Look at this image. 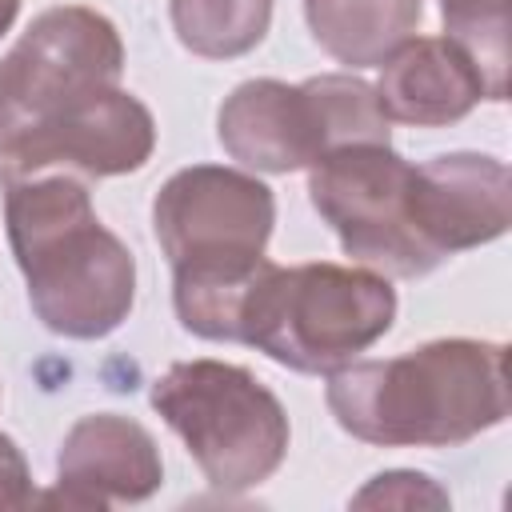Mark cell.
Returning <instances> with one entry per match:
<instances>
[{
	"mask_svg": "<svg viewBox=\"0 0 512 512\" xmlns=\"http://www.w3.org/2000/svg\"><path fill=\"white\" fill-rule=\"evenodd\" d=\"M336 424L376 448H448L508 420V348L496 340H428L388 360L328 372Z\"/></svg>",
	"mask_w": 512,
	"mask_h": 512,
	"instance_id": "cell-1",
	"label": "cell"
},
{
	"mask_svg": "<svg viewBox=\"0 0 512 512\" xmlns=\"http://www.w3.org/2000/svg\"><path fill=\"white\" fill-rule=\"evenodd\" d=\"M12 256L36 320L68 340L116 332L136 300V256L92 208L72 172L0 176Z\"/></svg>",
	"mask_w": 512,
	"mask_h": 512,
	"instance_id": "cell-2",
	"label": "cell"
},
{
	"mask_svg": "<svg viewBox=\"0 0 512 512\" xmlns=\"http://www.w3.org/2000/svg\"><path fill=\"white\" fill-rule=\"evenodd\" d=\"M392 320L396 288L364 264L312 260L284 268L264 260L248 288L236 344H252L292 372L328 376L360 360Z\"/></svg>",
	"mask_w": 512,
	"mask_h": 512,
	"instance_id": "cell-3",
	"label": "cell"
},
{
	"mask_svg": "<svg viewBox=\"0 0 512 512\" xmlns=\"http://www.w3.org/2000/svg\"><path fill=\"white\" fill-rule=\"evenodd\" d=\"M152 408L220 492L264 484L288 456L284 404L240 364L180 360L152 380Z\"/></svg>",
	"mask_w": 512,
	"mask_h": 512,
	"instance_id": "cell-4",
	"label": "cell"
},
{
	"mask_svg": "<svg viewBox=\"0 0 512 512\" xmlns=\"http://www.w3.org/2000/svg\"><path fill=\"white\" fill-rule=\"evenodd\" d=\"M224 152L252 172H300L348 144H388V116L360 76L324 72L304 84L244 80L216 116Z\"/></svg>",
	"mask_w": 512,
	"mask_h": 512,
	"instance_id": "cell-5",
	"label": "cell"
},
{
	"mask_svg": "<svg viewBox=\"0 0 512 512\" xmlns=\"http://www.w3.org/2000/svg\"><path fill=\"white\" fill-rule=\"evenodd\" d=\"M124 44L116 24L84 4L40 12L0 60V156L68 104L116 88Z\"/></svg>",
	"mask_w": 512,
	"mask_h": 512,
	"instance_id": "cell-6",
	"label": "cell"
},
{
	"mask_svg": "<svg viewBox=\"0 0 512 512\" xmlns=\"http://www.w3.org/2000/svg\"><path fill=\"white\" fill-rule=\"evenodd\" d=\"M272 224V188L224 164L180 168L152 200V232L172 276H236L256 268Z\"/></svg>",
	"mask_w": 512,
	"mask_h": 512,
	"instance_id": "cell-7",
	"label": "cell"
},
{
	"mask_svg": "<svg viewBox=\"0 0 512 512\" xmlns=\"http://www.w3.org/2000/svg\"><path fill=\"white\" fill-rule=\"evenodd\" d=\"M412 164L392 144H348L308 168V200L348 260L380 276H424L440 260L408 216Z\"/></svg>",
	"mask_w": 512,
	"mask_h": 512,
	"instance_id": "cell-8",
	"label": "cell"
},
{
	"mask_svg": "<svg viewBox=\"0 0 512 512\" xmlns=\"http://www.w3.org/2000/svg\"><path fill=\"white\" fill-rule=\"evenodd\" d=\"M156 148L152 112L116 88L92 92L48 124L28 132L12 152L0 156V176H32V172H72V176H124L140 172Z\"/></svg>",
	"mask_w": 512,
	"mask_h": 512,
	"instance_id": "cell-9",
	"label": "cell"
},
{
	"mask_svg": "<svg viewBox=\"0 0 512 512\" xmlns=\"http://www.w3.org/2000/svg\"><path fill=\"white\" fill-rule=\"evenodd\" d=\"M408 216L436 260L500 240L512 224V172L484 152H444L412 164Z\"/></svg>",
	"mask_w": 512,
	"mask_h": 512,
	"instance_id": "cell-10",
	"label": "cell"
},
{
	"mask_svg": "<svg viewBox=\"0 0 512 512\" xmlns=\"http://www.w3.org/2000/svg\"><path fill=\"white\" fill-rule=\"evenodd\" d=\"M164 484V460L152 432L116 412L80 416L56 452V488L36 496L48 508L104 512L140 504Z\"/></svg>",
	"mask_w": 512,
	"mask_h": 512,
	"instance_id": "cell-11",
	"label": "cell"
},
{
	"mask_svg": "<svg viewBox=\"0 0 512 512\" xmlns=\"http://www.w3.org/2000/svg\"><path fill=\"white\" fill-rule=\"evenodd\" d=\"M372 88L388 120L416 128L456 124L484 100L476 64L448 36H408L380 60Z\"/></svg>",
	"mask_w": 512,
	"mask_h": 512,
	"instance_id": "cell-12",
	"label": "cell"
},
{
	"mask_svg": "<svg viewBox=\"0 0 512 512\" xmlns=\"http://www.w3.org/2000/svg\"><path fill=\"white\" fill-rule=\"evenodd\" d=\"M312 40L348 68H372L424 20V0H304Z\"/></svg>",
	"mask_w": 512,
	"mask_h": 512,
	"instance_id": "cell-13",
	"label": "cell"
},
{
	"mask_svg": "<svg viewBox=\"0 0 512 512\" xmlns=\"http://www.w3.org/2000/svg\"><path fill=\"white\" fill-rule=\"evenodd\" d=\"M176 40L204 60H232L252 52L268 24L272 0H168Z\"/></svg>",
	"mask_w": 512,
	"mask_h": 512,
	"instance_id": "cell-14",
	"label": "cell"
},
{
	"mask_svg": "<svg viewBox=\"0 0 512 512\" xmlns=\"http://www.w3.org/2000/svg\"><path fill=\"white\" fill-rule=\"evenodd\" d=\"M444 36L476 64L484 100H508V28L512 0H440Z\"/></svg>",
	"mask_w": 512,
	"mask_h": 512,
	"instance_id": "cell-15",
	"label": "cell"
},
{
	"mask_svg": "<svg viewBox=\"0 0 512 512\" xmlns=\"http://www.w3.org/2000/svg\"><path fill=\"white\" fill-rule=\"evenodd\" d=\"M352 508H448V492L424 472H380L352 496Z\"/></svg>",
	"mask_w": 512,
	"mask_h": 512,
	"instance_id": "cell-16",
	"label": "cell"
},
{
	"mask_svg": "<svg viewBox=\"0 0 512 512\" xmlns=\"http://www.w3.org/2000/svg\"><path fill=\"white\" fill-rule=\"evenodd\" d=\"M36 504L32 472L12 436L0 432V512H24Z\"/></svg>",
	"mask_w": 512,
	"mask_h": 512,
	"instance_id": "cell-17",
	"label": "cell"
},
{
	"mask_svg": "<svg viewBox=\"0 0 512 512\" xmlns=\"http://www.w3.org/2000/svg\"><path fill=\"white\" fill-rule=\"evenodd\" d=\"M16 12H20V0H0V36H4L8 28H12Z\"/></svg>",
	"mask_w": 512,
	"mask_h": 512,
	"instance_id": "cell-18",
	"label": "cell"
}]
</instances>
